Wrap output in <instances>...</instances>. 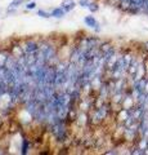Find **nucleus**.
I'll use <instances>...</instances> for the list:
<instances>
[{"instance_id":"f257e3e1","label":"nucleus","mask_w":148,"mask_h":155,"mask_svg":"<svg viewBox=\"0 0 148 155\" xmlns=\"http://www.w3.org/2000/svg\"><path fill=\"white\" fill-rule=\"evenodd\" d=\"M147 0H133L128 13L129 14H146Z\"/></svg>"},{"instance_id":"f03ea898","label":"nucleus","mask_w":148,"mask_h":155,"mask_svg":"<svg viewBox=\"0 0 148 155\" xmlns=\"http://www.w3.org/2000/svg\"><path fill=\"white\" fill-rule=\"evenodd\" d=\"M23 52H25L26 56H31V54H36L40 49V44L35 40H27L22 47Z\"/></svg>"},{"instance_id":"7ed1b4c3","label":"nucleus","mask_w":148,"mask_h":155,"mask_svg":"<svg viewBox=\"0 0 148 155\" xmlns=\"http://www.w3.org/2000/svg\"><path fill=\"white\" fill-rule=\"evenodd\" d=\"M84 23L88 27L93 28L95 32H101V30H102V28H101V23H99L98 19L95 18L94 16H92V14H89V16H87V17L84 18Z\"/></svg>"},{"instance_id":"20e7f679","label":"nucleus","mask_w":148,"mask_h":155,"mask_svg":"<svg viewBox=\"0 0 148 155\" xmlns=\"http://www.w3.org/2000/svg\"><path fill=\"white\" fill-rule=\"evenodd\" d=\"M61 7L65 9V12L66 13H68L71 11H74L75 7H76V3L74 2V0H63L61 4Z\"/></svg>"},{"instance_id":"39448f33","label":"nucleus","mask_w":148,"mask_h":155,"mask_svg":"<svg viewBox=\"0 0 148 155\" xmlns=\"http://www.w3.org/2000/svg\"><path fill=\"white\" fill-rule=\"evenodd\" d=\"M65 14H66V12H65V9L62 8V7H58V8H54L53 11H52V17H54V18H63L65 17Z\"/></svg>"},{"instance_id":"423d86ee","label":"nucleus","mask_w":148,"mask_h":155,"mask_svg":"<svg viewBox=\"0 0 148 155\" xmlns=\"http://www.w3.org/2000/svg\"><path fill=\"white\" fill-rule=\"evenodd\" d=\"M28 149H30V141L26 138H23L22 140V149H21V154L23 155H26L28 153Z\"/></svg>"},{"instance_id":"0eeeda50","label":"nucleus","mask_w":148,"mask_h":155,"mask_svg":"<svg viewBox=\"0 0 148 155\" xmlns=\"http://www.w3.org/2000/svg\"><path fill=\"white\" fill-rule=\"evenodd\" d=\"M23 3H25V0H12V2L9 3L8 8H11V9H17L20 5H22Z\"/></svg>"},{"instance_id":"6e6552de","label":"nucleus","mask_w":148,"mask_h":155,"mask_svg":"<svg viewBox=\"0 0 148 155\" xmlns=\"http://www.w3.org/2000/svg\"><path fill=\"white\" fill-rule=\"evenodd\" d=\"M36 14L39 17H41V18H50L52 17V13L46 12V11H43V9H39V11L36 12Z\"/></svg>"},{"instance_id":"1a4fd4ad","label":"nucleus","mask_w":148,"mask_h":155,"mask_svg":"<svg viewBox=\"0 0 148 155\" xmlns=\"http://www.w3.org/2000/svg\"><path fill=\"white\" fill-rule=\"evenodd\" d=\"M88 9L90 11V13H95V12H98V11H99V5H98L97 3H94V2H90Z\"/></svg>"},{"instance_id":"9d476101","label":"nucleus","mask_w":148,"mask_h":155,"mask_svg":"<svg viewBox=\"0 0 148 155\" xmlns=\"http://www.w3.org/2000/svg\"><path fill=\"white\" fill-rule=\"evenodd\" d=\"M25 7H26L27 11H32V9L36 8V3H35V2H28Z\"/></svg>"},{"instance_id":"9b49d317","label":"nucleus","mask_w":148,"mask_h":155,"mask_svg":"<svg viewBox=\"0 0 148 155\" xmlns=\"http://www.w3.org/2000/svg\"><path fill=\"white\" fill-rule=\"evenodd\" d=\"M90 4V0H79V5L83 8H88Z\"/></svg>"}]
</instances>
